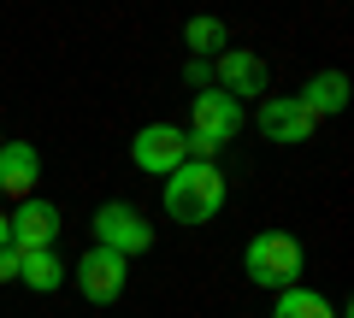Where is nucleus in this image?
I'll list each match as a JSON object with an SVG mask.
<instances>
[{
  "mask_svg": "<svg viewBox=\"0 0 354 318\" xmlns=\"http://www.w3.org/2000/svg\"><path fill=\"white\" fill-rule=\"evenodd\" d=\"M165 212L177 218V224H213L218 206H225V171L218 166H195V159H183V166L165 177Z\"/></svg>",
  "mask_w": 354,
  "mask_h": 318,
  "instance_id": "f257e3e1",
  "label": "nucleus"
},
{
  "mask_svg": "<svg viewBox=\"0 0 354 318\" xmlns=\"http://www.w3.org/2000/svg\"><path fill=\"white\" fill-rule=\"evenodd\" d=\"M301 242H295L290 230H260L248 248H242V271H248V283H260V289H301Z\"/></svg>",
  "mask_w": 354,
  "mask_h": 318,
  "instance_id": "f03ea898",
  "label": "nucleus"
},
{
  "mask_svg": "<svg viewBox=\"0 0 354 318\" xmlns=\"http://www.w3.org/2000/svg\"><path fill=\"white\" fill-rule=\"evenodd\" d=\"M95 248H106V254H118V259H136V254L153 248V224L130 201H106L101 212H95Z\"/></svg>",
  "mask_w": 354,
  "mask_h": 318,
  "instance_id": "7ed1b4c3",
  "label": "nucleus"
},
{
  "mask_svg": "<svg viewBox=\"0 0 354 318\" xmlns=\"http://www.w3.org/2000/svg\"><path fill=\"white\" fill-rule=\"evenodd\" d=\"M65 277H77V289H83V301H95V306H113L118 295H124V277H130V259H118V254H106V248H88L83 259H77Z\"/></svg>",
  "mask_w": 354,
  "mask_h": 318,
  "instance_id": "20e7f679",
  "label": "nucleus"
},
{
  "mask_svg": "<svg viewBox=\"0 0 354 318\" xmlns=\"http://www.w3.org/2000/svg\"><path fill=\"white\" fill-rule=\"evenodd\" d=\"M130 159H136V171H153V177H171L189 153H183V130L177 124H142L136 141H130Z\"/></svg>",
  "mask_w": 354,
  "mask_h": 318,
  "instance_id": "39448f33",
  "label": "nucleus"
},
{
  "mask_svg": "<svg viewBox=\"0 0 354 318\" xmlns=\"http://www.w3.org/2000/svg\"><path fill=\"white\" fill-rule=\"evenodd\" d=\"M6 224H12V254H41L59 236V206L30 195V201H18V212H6Z\"/></svg>",
  "mask_w": 354,
  "mask_h": 318,
  "instance_id": "423d86ee",
  "label": "nucleus"
},
{
  "mask_svg": "<svg viewBox=\"0 0 354 318\" xmlns=\"http://www.w3.org/2000/svg\"><path fill=\"white\" fill-rule=\"evenodd\" d=\"M254 124H260V136H266V141H278V148H295V141H307V136L319 130V118L307 112L295 95H272V101L260 106V118H254Z\"/></svg>",
  "mask_w": 354,
  "mask_h": 318,
  "instance_id": "0eeeda50",
  "label": "nucleus"
},
{
  "mask_svg": "<svg viewBox=\"0 0 354 318\" xmlns=\"http://www.w3.org/2000/svg\"><path fill=\"white\" fill-rule=\"evenodd\" d=\"M213 89L218 95H230V101H248V95H260L266 89V59L260 53H248V48H225L213 59Z\"/></svg>",
  "mask_w": 354,
  "mask_h": 318,
  "instance_id": "6e6552de",
  "label": "nucleus"
},
{
  "mask_svg": "<svg viewBox=\"0 0 354 318\" xmlns=\"http://www.w3.org/2000/svg\"><path fill=\"white\" fill-rule=\"evenodd\" d=\"M189 124H195V136H207L218 148V141H230L242 130V106L230 101V95H218V89H201L195 95V118Z\"/></svg>",
  "mask_w": 354,
  "mask_h": 318,
  "instance_id": "1a4fd4ad",
  "label": "nucleus"
},
{
  "mask_svg": "<svg viewBox=\"0 0 354 318\" xmlns=\"http://www.w3.org/2000/svg\"><path fill=\"white\" fill-rule=\"evenodd\" d=\"M36 177H41V153L30 141H0V195L30 201L36 195Z\"/></svg>",
  "mask_w": 354,
  "mask_h": 318,
  "instance_id": "9d476101",
  "label": "nucleus"
},
{
  "mask_svg": "<svg viewBox=\"0 0 354 318\" xmlns=\"http://www.w3.org/2000/svg\"><path fill=\"white\" fill-rule=\"evenodd\" d=\"M295 101H301L313 118H337V112H348V77L342 71H319V77H307V89L295 95Z\"/></svg>",
  "mask_w": 354,
  "mask_h": 318,
  "instance_id": "9b49d317",
  "label": "nucleus"
},
{
  "mask_svg": "<svg viewBox=\"0 0 354 318\" xmlns=\"http://www.w3.org/2000/svg\"><path fill=\"white\" fill-rule=\"evenodd\" d=\"M18 277L30 283V289H41V295H53L65 283V259L53 254V248H41V254H18Z\"/></svg>",
  "mask_w": 354,
  "mask_h": 318,
  "instance_id": "f8f14e48",
  "label": "nucleus"
},
{
  "mask_svg": "<svg viewBox=\"0 0 354 318\" xmlns=\"http://www.w3.org/2000/svg\"><path fill=\"white\" fill-rule=\"evenodd\" d=\"M272 318H337V306L319 289H283L278 306H272Z\"/></svg>",
  "mask_w": 354,
  "mask_h": 318,
  "instance_id": "ddd939ff",
  "label": "nucleus"
},
{
  "mask_svg": "<svg viewBox=\"0 0 354 318\" xmlns=\"http://www.w3.org/2000/svg\"><path fill=\"white\" fill-rule=\"evenodd\" d=\"M183 41H189L195 53H225V18H213V12H195L189 24H183Z\"/></svg>",
  "mask_w": 354,
  "mask_h": 318,
  "instance_id": "4468645a",
  "label": "nucleus"
},
{
  "mask_svg": "<svg viewBox=\"0 0 354 318\" xmlns=\"http://www.w3.org/2000/svg\"><path fill=\"white\" fill-rule=\"evenodd\" d=\"M183 83H189L195 95H201V89H213V65H207V59H195L189 71H183Z\"/></svg>",
  "mask_w": 354,
  "mask_h": 318,
  "instance_id": "2eb2a0df",
  "label": "nucleus"
},
{
  "mask_svg": "<svg viewBox=\"0 0 354 318\" xmlns=\"http://www.w3.org/2000/svg\"><path fill=\"white\" fill-rule=\"evenodd\" d=\"M18 277V254H12V248H0V283H12Z\"/></svg>",
  "mask_w": 354,
  "mask_h": 318,
  "instance_id": "dca6fc26",
  "label": "nucleus"
},
{
  "mask_svg": "<svg viewBox=\"0 0 354 318\" xmlns=\"http://www.w3.org/2000/svg\"><path fill=\"white\" fill-rule=\"evenodd\" d=\"M0 248H12V224H6V212H0Z\"/></svg>",
  "mask_w": 354,
  "mask_h": 318,
  "instance_id": "f3484780",
  "label": "nucleus"
},
{
  "mask_svg": "<svg viewBox=\"0 0 354 318\" xmlns=\"http://www.w3.org/2000/svg\"><path fill=\"white\" fill-rule=\"evenodd\" d=\"M0 141H6V136H0Z\"/></svg>",
  "mask_w": 354,
  "mask_h": 318,
  "instance_id": "a211bd4d",
  "label": "nucleus"
}]
</instances>
